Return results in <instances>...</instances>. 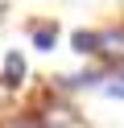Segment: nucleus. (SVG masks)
Segmentation results:
<instances>
[{
	"mask_svg": "<svg viewBox=\"0 0 124 128\" xmlns=\"http://www.w3.org/2000/svg\"><path fill=\"white\" fill-rule=\"evenodd\" d=\"M74 50L79 54H95V33H83L79 29V33H74Z\"/></svg>",
	"mask_w": 124,
	"mask_h": 128,
	"instance_id": "obj_4",
	"label": "nucleus"
},
{
	"mask_svg": "<svg viewBox=\"0 0 124 128\" xmlns=\"http://www.w3.org/2000/svg\"><path fill=\"white\" fill-rule=\"evenodd\" d=\"M95 54L112 62H124V29H107V33H95Z\"/></svg>",
	"mask_w": 124,
	"mask_h": 128,
	"instance_id": "obj_1",
	"label": "nucleus"
},
{
	"mask_svg": "<svg viewBox=\"0 0 124 128\" xmlns=\"http://www.w3.org/2000/svg\"><path fill=\"white\" fill-rule=\"evenodd\" d=\"M103 91L112 95V99H124V70H120L116 78H107V87H103Z\"/></svg>",
	"mask_w": 124,
	"mask_h": 128,
	"instance_id": "obj_5",
	"label": "nucleus"
},
{
	"mask_svg": "<svg viewBox=\"0 0 124 128\" xmlns=\"http://www.w3.org/2000/svg\"><path fill=\"white\" fill-rule=\"evenodd\" d=\"M54 42H58V25H37L33 29V46L37 50H54Z\"/></svg>",
	"mask_w": 124,
	"mask_h": 128,
	"instance_id": "obj_3",
	"label": "nucleus"
},
{
	"mask_svg": "<svg viewBox=\"0 0 124 128\" xmlns=\"http://www.w3.org/2000/svg\"><path fill=\"white\" fill-rule=\"evenodd\" d=\"M21 78H25V58L13 50V54L4 58V83H8V87H21Z\"/></svg>",
	"mask_w": 124,
	"mask_h": 128,
	"instance_id": "obj_2",
	"label": "nucleus"
},
{
	"mask_svg": "<svg viewBox=\"0 0 124 128\" xmlns=\"http://www.w3.org/2000/svg\"><path fill=\"white\" fill-rule=\"evenodd\" d=\"M4 128H41L37 120H13V124H4Z\"/></svg>",
	"mask_w": 124,
	"mask_h": 128,
	"instance_id": "obj_6",
	"label": "nucleus"
}]
</instances>
